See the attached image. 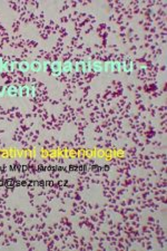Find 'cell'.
Wrapping results in <instances>:
<instances>
[{"instance_id":"cell-1","label":"cell","mask_w":167,"mask_h":251,"mask_svg":"<svg viewBox=\"0 0 167 251\" xmlns=\"http://www.w3.org/2000/svg\"><path fill=\"white\" fill-rule=\"evenodd\" d=\"M61 67H63V63L59 62V60L50 63V68L53 76H59L61 74Z\"/></svg>"},{"instance_id":"cell-2","label":"cell","mask_w":167,"mask_h":251,"mask_svg":"<svg viewBox=\"0 0 167 251\" xmlns=\"http://www.w3.org/2000/svg\"><path fill=\"white\" fill-rule=\"evenodd\" d=\"M19 90H20V87H17L15 85H10V86L6 87V95H8V96H18Z\"/></svg>"},{"instance_id":"cell-3","label":"cell","mask_w":167,"mask_h":251,"mask_svg":"<svg viewBox=\"0 0 167 251\" xmlns=\"http://www.w3.org/2000/svg\"><path fill=\"white\" fill-rule=\"evenodd\" d=\"M30 69L35 73H39L40 70H43L41 62H39V60H33V63H30Z\"/></svg>"},{"instance_id":"cell-4","label":"cell","mask_w":167,"mask_h":251,"mask_svg":"<svg viewBox=\"0 0 167 251\" xmlns=\"http://www.w3.org/2000/svg\"><path fill=\"white\" fill-rule=\"evenodd\" d=\"M16 67H18L17 63L6 62V63H3V72H13Z\"/></svg>"},{"instance_id":"cell-5","label":"cell","mask_w":167,"mask_h":251,"mask_svg":"<svg viewBox=\"0 0 167 251\" xmlns=\"http://www.w3.org/2000/svg\"><path fill=\"white\" fill-rule=\"evenodd\" d=\"M91 72L103 73V63H100V62H93L91 63Z\"/></svg>"},{"instance_id":"cell-6","label":"cell","mask_w":167,"mask_h":251,"mask_svg":"<svg viewBox=\"0 0 167 251\" xmlns=\"http://www.w3.org/2000/svg\"><path fill=\"white\" fill-rule=\"evenodd\" d=\"M73 63L67 60L63 64V67H61V73H65V74H68L73 70Z\"/></svg>"},{"instance_id":"cell-7","label":"cell","mask_w":167,"mask_h":251,"mask_svg":"<svg viewBox=\"0 0 167 251\" xmlns=\"http://www.w3.org/2000/svg\"><path fill=\"white\" fill-rule=\"evenodd\" d=\"M18 69L20 70V72H28L29 69H30V63L26 62V60H23V62L19 63V65H18Z\"/></svg>"},{"instance_id":"cell-8","label":"cell","mask_w":167,"mask_h":251,"mask_svg":"<svg viewBox=\"0 0 167 251\" xmlns=\"http://www.w3.org/2000/svg\"><path fill=\"white\" fill-rule=\"evenodd\" d=\"M29 94V86H21L20 90H19V96H23V97H26Z\"/></svg>"},{"instance_id":"cell-9","label":"cell","mask_w":167,"mask_h":251,"mask_svg":"<svg viewBox=\"0 0 167 251\" xmlns=\"http://www.w3.org/2000/svg\"><path fill=\"white\" fill-rule=\"evenodd\" d=\"M36 94V90L33 86H29V94H28V96H30V97H33V96H35Z\"/></svg>"},{"instance_id":"cell-10","label":"cell","mask_w":167,"mask_h":251,"mask_svg":"<svg viewBox=\"0 0 167 251\" xmlns=\"http://www.w3.org/2000/svg\"><path fill=\"white\" fill-rule=\"evenodd\" d=\"M41 65H43V70H46V69L48 68V67H50V63H49L48 60H43V62H41Z\"/></svg>"},{"instance_id":"cell-11","label":"cell","mask_w":167,"mask_h":251,"mask_svg":"<svg viewBox=\"0 0 167 251\" xmlns=\"http://www.w3.org/2000/svg\"><path fill=\"white\" fill-rule=\"evenodd\" d=\"M6 96V86H0V97Z\"/></svg>"}]
</instances>
